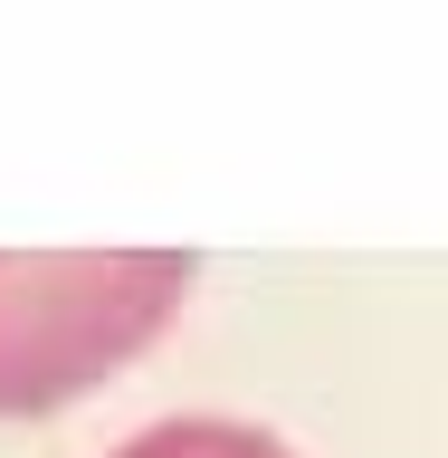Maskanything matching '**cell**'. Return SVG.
Listing matches in <instances>:
<instances>
[{
	"instance_id": "obj_1",
	"label": "cell",
	"mask_w": 448,
	"mask_h": 458,
	"mask_svg": "<svg viewBox=\"0 0 448 458\" xmlns=\"http://www.w3.org/2000/svg\"><path fill=\"white\" fill-rule=\"evenodd\" d=\"M182 286L191 258L172 249H0V420L57 411L134 363Z\"/></svg>"
},
{
	"instance_id": "obj_2",
	"label": "cell",
	"mask_w": 448,
	"mask_h": 458,
	"mask_svg": "<svg viewBox=\"0 0 448 458\" xmlns=\"http://www.w3.org/2000/svg\"><path fill=\"white\" fill-rule=\"evenodd\" d=\"M114 458H296V449H277V439L249 429V420H153Z\"/></svg>"
}]
</instances>
